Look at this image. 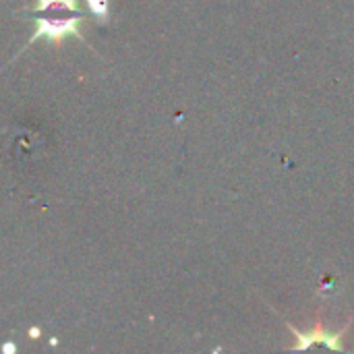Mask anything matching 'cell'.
<instances>
[{"mask_svg":"<svg viewBox=\"0 0 354 354\" xmlns=\"http://www.w3.org/2000/svg\"><path fill=\"white\" fill-rule=\"evenodd\" d=\"M81 17H62V12H48V17L37 19V29L33 31L29 44L46 37L52 41H58L66 35H75L77 39H83L81 35Z\"/></svg>","mask_w":354,"mask_h":354,"instance_id":"obj_1","label":"cell"},{"mask_svg":"<svg viewBox=\"0 0 354 354\" xmlns=\"http://www.w3.org/2000/svg\"><path fill=\"white\" fill-rule=\"evenodd\" d=\"M87 4H89L91 12H93L97 19H102V21H106V19H108V12H110V8H108V0H87Z\"/></svg>","mask_w":354,"mask_h":354,"instance_id":"obj_4","label":"cell"},{"mask_svg":"<svg viewBox=\"0 0 354 354\" xmlns=\"http://www.w3.org/2000/svg\"><path fill=\"white\" fill-rule=\"evenodd\" d=\"M290 328V326H288ZM295 334H297V344L292 346L295 351H305V348H309V346H313V344H324V346H328V348H332V351H342L344 346H342V338H344V332L346 330H342V332H336V334H330V332H324L322 330V324L317 326V330L315 332H309V334H303V332H299V330H295V328H290Z\"/></svg>","mask_w":354,"mask_h":354,"instance_id":"obj_2","label":"cell"},{"mask_svg":"<svg viewBox=\"0 0 354 354\" xmlns=\"http://www.w3.org/2000/svg\"><path fill=\"white\" fill-rule=\"evenodd\" d=\"M79 8L77 0H37V12H75Z\"/></svg>","mask_w":354,"mask_h":354,"instance_id":"obj_3","label":"cell"}]
</instances>
